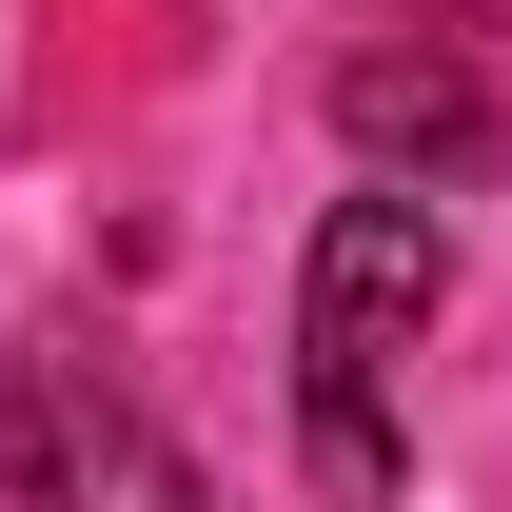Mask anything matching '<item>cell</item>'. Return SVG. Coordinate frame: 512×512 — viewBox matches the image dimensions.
Masks as SVG:
<instances>
[{
	"label": "cell",
	"instance_id": "obj_1",
	"mask_svg": "<svg viewBox=\"0 0 512 512\" xmlns=\"http://www.w3.org/2000/svg\"><path fill=\"white\" fill-rule=\"evenodd\" d=\"M453 296V237H434V197H335L316 217V276H296V453H316V493L335 512H394V355H414V316Z\"/></svg>",
	"mask_w": 512,
	"mask_h": 512
},
{
	"label": "cell",
	"instance_id": "obj_2",
	"mask_svg": "<svg viewBox=\"0 0 512 512\" xmlns=\"http://www.w3.org/2000/svg\"><path fill=\"white\" fill-rule=\"evenodd\" d=\"M0 493L20 512H217V473L138 414V375H99V335H40L0 375Z\"/></svg>",
	"mask_w": 512,
	"mask_h": 512
},
{
	"label": "cell",
	"instance_id": "obj_3",
	"mask_svg": "<svg viewBox=\"0 0 512 512\" xmlns=\"http://www.w3.org/2000/svg\"><path fill=\"white\" fill-rule=\"evenodd\" d=\"M335 138H355L394 197H453V178H493V158H512V99L473 79V40H453L434 0H414V20H375V40L335 60Z\"/></svg>",
	"mask_w": 512,
	"mask_h": 512
}]
</instances>
